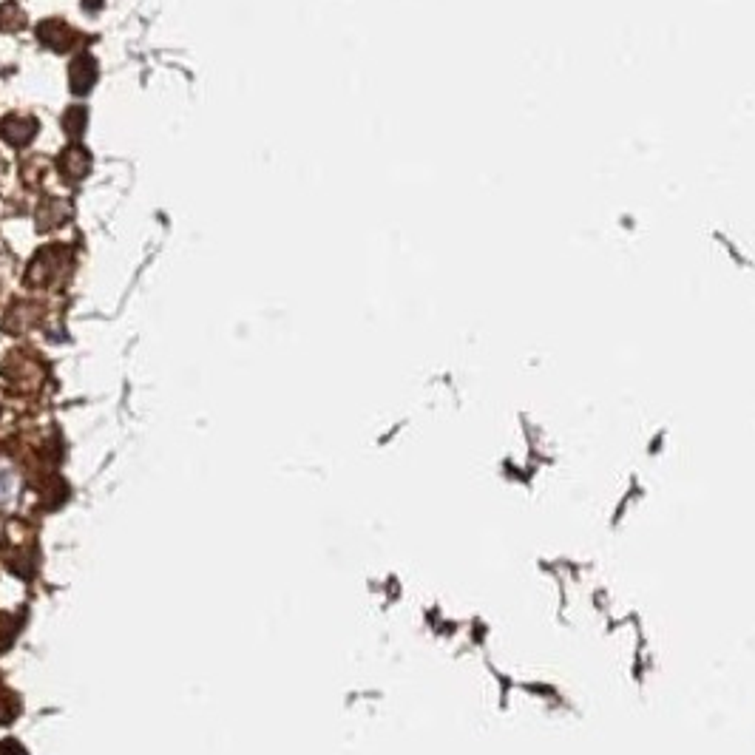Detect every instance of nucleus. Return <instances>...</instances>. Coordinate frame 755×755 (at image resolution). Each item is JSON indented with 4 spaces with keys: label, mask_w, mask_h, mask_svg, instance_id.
Returning <instances> with one entry per match:
<instances>
[{
    "label": "nucleus",
    "mask_w": 755,
    "mask_h": 755,
    "mask_svg": "<svg viewBox=\"0 0 755 755\" xmlns=\"http://www.w3.org/2000/svg\"><path fill=\"white\" fill-rule=\"evenodd\" d=\"M69 267V250L63 245H49L37 253L35 259L29 262L26 270V284L29 287H52L54 281L66 276Z\"/></svg>",
    "instance_id": "obj_1"
},
{
    "label": "nucleus",
    "mask_w": 755,
    "mask_h": 755,
    "mask_svg": "<svg viewBox=\"0 0 755 755\" xmlns=\"http://www.w3.org/2000/svg\"><path fill=\"white\" fill-rule=\"evenodd\" d=\"M35 134L37 120L35 117H29V114H9V117H3V123H0V137L9 142V145H15V148L29 145V142L35 140Z\"/></svg>",
    "instance_id": "obj_4"
},
{
    "label": "nucleus",
    "mask_w": 755,
    "mask_h": 755,
    "mask_svg": "<svg viewBox=\"0 0 755 755\" xmlns=\"http://www.w3.org/2000/svg\"><path fill=\"white\" fill-rule=\"evenodd\" d=\"M23 26V9L18 3H3L0 6V32H18Z\"/></svg>",
    "instance_id": "obj_8"
},
{
    "label": "nucleus",
    "mask_w": 755,
    "mask_h": 755,
    "mask_svg": "<svg viewBox=\"0 0 755 755\" xmlns=\"http://www.w3.org/2000/svg\"><path fill=\"white\" fill-rule=\"evenodd\" d=\"M37 37H40V43H46L54 52H69V49H74V43L80 40V35L71 29L69 23H63V20L57 18L43 20L37 26Z\"/></svg>",
    "instance_id": "obj_3"
},
{
    "label": "nucleus",
    "mask_w": 755,
    "mask_h": 755,
    "mask_svg": "<svg viewBox=\"0 0 755 755\" xmlns=\"http://www.w3.org/2000/svg\"><path fill=\"white\" fill-rule=\"evenodd\" d=\"M66 208H63V202L60 199H49V202H43V211H40V230H52L60 228V222L66 219Z\"/></svg>",
    "instance_id": "obj_7"
},
{
    "label": "nucleus",
    "mask_w": 755,
    "mask_h": 755,
    "mask_svg": "<svg viewBox=\"0 0 755 755\" xmlns=\"http://www.w3.org/2000/svg\"><path fill=\"white\" fill-rule=\"evenodd\" d=\"M6 625V616H0V650H6L12 645V639H15V625L9 622V628H3Z\"/></svg>",
    "instance_id": "obj_12"
},
{
    "label": "nucleus",
    "mask_w": 755,
    "mask_h": 755,
    "mask_svg": "<svg viewBox=\"0 0 755 755\" xmlns=\"http://www.w3.org/2000/svg\"><path fill=\"white\" fill-rule=\"evenodd\" d=\"M3 378L12 384V389H18V392H32V389H37V384L43 381V367L37 364V358L15 350L9 352L6 361H3Z\"/></svg>",
    "instance_id": "obj_2"
},
{
    "label": "nucleus",
    "mask_w": 755,
    "mask_h": 755,
    "mask_svg": "<svg viewBox=\"0 0 755 755\" xmlns=\"http://www.w3.org/2000/svg\"><path fill=\"white\" fill-rule=\"evenodd\" d=\"M20 713V699L9 690H0V724H9L15 721V716Z\"/></svg>",
    "instance_id": "obj_11"
},
{
    "label": "nucleus",
    "mask_w": 755,
    "mask_h": 755,
    "mask_svg": "<svg viewBox=\"0 0 755 755\" xmlns=\"http://www.w3.org/2000/svg\"><path fill=\"white\" fill-rule=\"evenodd\" d=\"M97 83V60L91 54H80L69 66V86L74 94H88Z\"/></svg>",
    "instance_id": "obj_6"
},
{
    "label": "nucleus",
    "mask_w": 755,
    "mask_h": 755,
    "mask_svg": "<svg viewBox=\"0 0 755 755\" xmlns=\"http://www.w3.org/2000/svg\"><path fill=\"white\" fill-rule=\"evenodd\" d=\"M57 168H60V174L63 179H69V182H80V179H86V174L91 171V154H88L83 145H69L60 159H57Z\"/></svg>",
    "instance_id": "obj_5"
},
{
    "label": "nucleus",
    "mask_w": 755,
    "mask_h": 755,
    "mask_svg": "<svg viewBox=\"0 0 755 755\" xmlns=\"http://www.w3.org/2000/svg\"><path fill=\"white\" fill-rule=\"evenodd\" d=\"M63 128H66V134H69L71 140H80L83 128H86V108H69L66 117H63Z\"/></svg>",
    "instance_id": "obj_10"
},
{
    "label": "nucleus",
    "mask_w": 755,
    "mask_h": 755,
    "mask_svg": "<svg viewBox=\"0 0 755 755\" xmlns=\"http://www.w3.org/2000/svg\"><path fill=\"white\" fill-rule=\"evenodd\" d=\"M15 494H18V477L9 466H0V509H6Z\"/></svg>",
    "instance_id": "obj_9"
}]
</instances>
